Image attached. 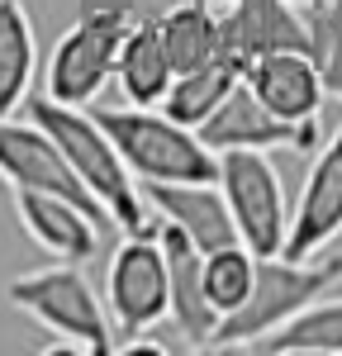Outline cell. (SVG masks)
<instances>
[{"instance_id":"1","label":"cell","mask_w":342,"mask_h":356,"mask_svg":"<svg viewBox=\"0 0 342 356\" xmlns=\"http://www.w3.org/2000/svg\"><path fill=\"white\" fill-rule=\"evenodd\" d=\"M24 114L53 134L62 157L72 162V171L81 176L86 191L100 200V209L110 214V223L119 233H152L157 228V214H147L142 186L133 181V171L124 166L119 147L110 143L105 124L95 114L81 110V105H62L53 95H28Z\"/></svg>"},{"instance_id":"2","label":"cell","mask_w":342,"mask_h":356,"mask_svg":"<svg viewBox=\"0 0 342 356\" xmlns=\"http://www.w3.org/2000/svg\"><path fill=\"white\" fill-rule=\"evenodd\" d=\"M142 19L138 0H81L76 19L48 53L43 67V95H53L62 105H81L90 110L100 100V90L114 81V57L119 43L129 38V29Z\"/></svg>"},{"instance_id":"3","label":"cell","mask_w":342,"mask_h":356,"mask_svg":"<svg viewBox=\"0 0 342 356\" xmlns=\"http://www.w3.org/2000/svg\"><path fill=\"white\" fill-rule=\"evenodd\" d=\"M5 300L33 323L62 337L48 352H86V356H110L119 347L110 323V309L95 295V285L86 280L81 261H57V266H38L24 271L5 285Z\"/></svg>"},{"instance_id":"4","label":"cell","mask_w":342,"mask_h":356,"mask_svg":"<svg viewBox=\"0 0 342 356\" xmlns=\"http://www.w3.org/2000/svg\"><path fill=\"white\" fill-rule=\"evenodd\" d=\"M342 280V257H309V261H290V257H256V280L252 295L238 304L233 314L219 318V328L209 337V352H247L266 332L290 323L304 304L328 295Z\"/></svg>"},{"instance_id":"5","label":"cell","mask_w":342,"mask_h":356,"mask_svg":"<svg viewBox=\"0 0 342 356\" xmlns=\"http://www.w3.org/2000/svg\"><path fill=\"white\" fill-rule=\"evenodd\" d=\"M95 119L105 124L110 143L119 147V157L133 171L138 186H152V181H214L219 176V152H209L195 129L176 124L167 110L124 105V110H95Z\"/></svg>"},{"instance_id":"6","label":"cell","mask_w":342,"mask_h":356,"mask_svg":"<svg viewBox=\"0 0 342 356\" xmlns=\"http://www.w3.org/2000/svg\"><path fill=\"white\" fill-rule=\"evenodd\" d=\"M219 191L228 200V214L238 223V243L252 247L256 257H281L285 233H290V204H285L281 171L266 152L233 147L219 152Z\"/></svg>"},{"instance_id":"7","label":"cell","mask_w":342,"mask_h":356,"mask_svg":"<svg viewBox=\"0 0 342 356\" xmlns=\"http://www.w3.org/2000/svg\"><path fill=\"white\" fill-rule=\"evenodd\" d=\"M105 309H110L114 337L129 342L138 332L157 328L171 309V280H167V257L152 233H124V243L110 257L105 275Z\"/></svg>"},{"instance_id":"8","label":"cell","mask_w":342,"mask_h":356,"mask_svg":"<svg viewBox=\"0 0 342 356\" xmlns=\"http://www.w3.org/2000/svg\"><path fill=\"white\" fill-rule=\"evenodd\" d=\"M0 181L10 191H48L62 195L72 204H81L90 219L110 223V214L100 209V200L81 186V176L72 171V162L62 157V147L53 143V134L33 119H0Z\"/></svg>"},{"instance_id":"9","label":"cell","mask_w":342,"mask_h":356,"mask_svg":"<svg viewBox=\"0 0 342 356\" xmlns=\"http://www.w3.org/2000/svg\"><path fill=\"white\" fill-rule=\"evenodd\" d=\"M195 134L209 152H233V147H252V152H276V147H285V152H314L323 143L318 138V119L290 124V119L266 110L243 81L228 90V100L200 124Z\"/></svg>"},{"instance_id":"10","label":"cell","mask_w":342,"mask_h":356,"mask_svg":"<svg viewBox=\"0 0 342 356\" xmlns=\"http://www.w3.org/2000/svg\"><path fill=\"white\" fill-rule=\"evenodd\" d=\"M338 233H342V129L314 147L300 200L290 209V233H285L281 257L309 261L328 243H338Z\"/></svg>"},{"instance_id":"11","label":"cell","mask_w":342,"mask_h":356,"mask_svg":"<svg viewBox=\"0 0 342 356\" xmlns=\"http://www.w3.org/2000/svg\"><path fill=\"white\" fill-rule=\"evenodd\" d=\"M157 243H162V257H167V280H171V309L167 318L176 323V332L186 337V347H195V352H209V337L219 328V309L209 304L204 295V275H200V261H204V252H200L176 223L157 219Z\"/></svg>"},{"instance_id":"12","label":"cell","mask_w":342,"mask_h":356,"mask_svg":"<svg viewBox=\"0 0 342 356\" xmlns=\"http://www.w3.org/2000/svg\"><path fill=\"white\" fill-rule=\"evenodd\" d=\"M142 200L157 219L176 223L200 252L238 243V223L228 214L219 181H152V186H142Z\"/></svg>"},{"instance_id":"13","label":"cell","mask_w":342,"mask_h":356,"mask_svg":"<svg viewBox=\"0 0 342 356\" xmlns=\"http://www.w3.org/2000/svg\"><path fill=\"white\" fill-rule=\"evenodd\" d=\"M219 29H224V53H233L243 67L252 57L285 53V48L309 53L304 10L290 5V0H233L219 10Z\"/></svg>"},{"instance_id":"14","label":"cell","mask_w":342,"mask_h":356,"mask_svg":"<svg viewBox=\"0 0 342 356\" xmlns=\"http://www.w3.org/2000/svg\"><path fill=\"white\" fill-rule=\"evenodd\" d=\"M243 86L252 90L256 100L271 114H281L290 124H309L323 110V76H318V62H314L304 48H285V53H266L252 57L247 72H243Z\"/></svg>"},{"instance_id":"15","label":"cell","mask_w":342,"mask_h":356,"mask_svg":"<svg viewBox=\"0 0 342 356\" xmlns=\"http://www.w3.org/2000/svg\"><path fill=\"white\" fill-rule=\"evenodd\" d=\"M15 219L33 243L57 261H90L100 247V219H90L81 204L48 191H10Z\"/></svg>"},{"instance_id":"16","label":"cell","mask_w":342,"mask_h":356,"mask_svg":"<svg viewBox=\"0 0 342 356\" xmlns=\"http://www.w3.org/2000/svg\"><path fill=\"white\" fill-rule=\"evenodd\" d=\"M171 81V57L162 48V33H157V15H142L138 24L129 29V38L119 43L114 57V86L124 95V105H142V110H157L167 100Z\"/></svg>"},{"instance_id":"17","label":"cell","mask_w":342,"mask_h":356,"mask_svg":"<svg viewBox=\"0 0 342 356\" xmlns=\"http://www.w3.org/2000/svg\"><path fill=\"white\" fill-rule=\"evenodd\" d=\"M243 72H247V67H243L233 53L209 57V62H200V67H190V72H176L167 100H162L157 110H167L171 119L186 124V129H200V124L228 100V90L243 81Z\"/></svg>"},{"instance_id":"18","label":"cell","mask_w":342,"mask_h":356,"mask_svg":"<svg viewBox=\"0 0 342 356\" xmlns=\"http://www.w3.org/2000/svg\"><path fill=\"white\" fill-rule=\"evenodd\" d=\"M247 352L256 356H342V295H318L290 323L266 332Z\"/></svg>"},{"instance_id":"19","label":"cell","mask_w":342,"mask_h":356,"mask_svg":"<svg viewBox=\"0 0 342 356\" xmlns=\"http://www.w3.org/2000/svg\"><path fill=\"white\" fill-rule=\"evenodd\" d=\"M38 76V38L19 0H0V119L19 114Z\"/></svg>"},{"instance_id":"20","label":"cell","mask_w":342,"mask_h":356,"mask_svg":"<svg viewBox=\"0 0 342 356\" xmlns=\"http://www.w3.org/2000/svg\"><path fill=\"white\" fill-rule=\"evenodd\" d=\"M157 33L171 57V72H190L200 62L224 53V29H219V5L209 0H176L157 15Z\"/></svg>"},{"instance_id":"21","label":"cell","mask_w":342,"mask_h":356,"mask_svg":"<svg viewBox=\"0 0 342 356\" xmlns=\"http://www.w3.org/2000/svg\"><path fill=\"white\" fill-rule=\"evenodd\" d=\"M200 275H204V295H209V304H214V309H219V318H224V314H233L238 304L252 295L256 252H252V247H243V243L214 247V252H204Z\"/></svg>"},{"instance_id":"22","label":"cell","mask_w":342,"mask_h":356,"mask_svg":"<svg viewBox=\"0 0 342 356\" xmlns=\"http://www.w3.org/2000/svg\"><path fill=\"white\" fill-rule=\"evenodd\" d=\"M304 24H309V57L318 62L323 90L342 100V0L304 5Z\"/></svg>"},{"instance_id":"23","label":"cell","mask_w":342,"mask_h":356,"mask_svg":"<svg viewBox=\"0 0 342 356\" xmlns=\"http://www.w3.org/2000/svg\"><path fill=\"white\" fill-rule=\"evenodd\" d=\"M290 5H300V10H304V5H323V0H290Z\"/></svg>"},{"instance_id":"24","label":"cell","mask_w":342,"mask_h":356,"mask_svg":"<svg viewBox=\"0 0 342 356\" xmlns=\"http://www.w3.org/2000/svg\"><path fill=\"white\" fill-rule=\"evenodd\" d=\"M209 5H219V10H224V5H233V0H209Z\"/></svg>"}]
</instances>
